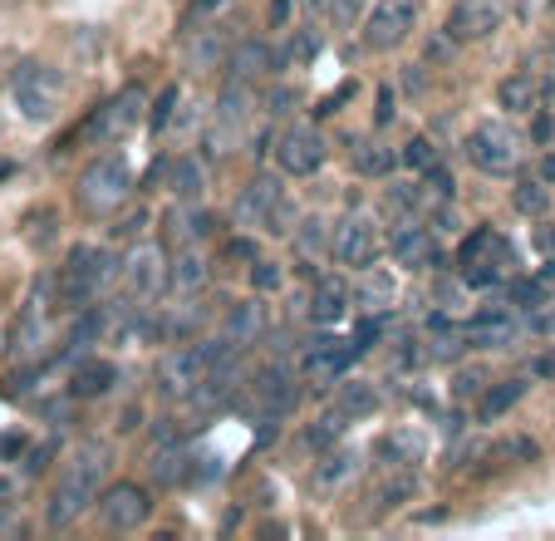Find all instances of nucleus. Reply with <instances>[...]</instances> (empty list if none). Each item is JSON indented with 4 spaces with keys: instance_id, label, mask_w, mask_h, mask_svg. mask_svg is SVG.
<instances>
[{
    "instance_id": "412c9836",
    "label": "nucleus",
    "mask_w": 555,
    "mask_h": 541,
    "mask_svg": "<svg viewBox=\"0 0 555 541\" xmlns=\"http://www.w3.org/2000/svg\"><path fill=\"white\" fill-rule=\"evenodd\" d=\"M256 404L266 409V414H290L295 409V399H300V389H295V379H290V369H261L256 374Z\"/></svg>"
},
{
    "instance_id": "f3484780",
    "label": "nucleus",
    "mask_w": 555,
    "mask_h": 541,
    "mask_svg": "<svg viewBox=\"0 0 555 541\" xmlns=\"http://www.w3.org/2000/svg\"><path fill=\"white\" fill-rule=\"evenodd\" d=\"M280 202H285L280 182L271 178V173H261V178L241 192V202H236V222H241V227H261V232H266V222H271V212H276Z\"/></svg>"
},
{
    "instance_id": "39448f33",
    "label": "nucleus",
    "mask_w": 555,
    "mask_h": 541,
    "mask_svg": "<svg viewBox=\"0 0 555 541\" xmlns=\"http://www.w3.org/2000/svg\"><path fill=\"white\" fill-rule=\"evenodd\" d=\"M521 133L511 128V123H477L472 128V138H467V158L482 168V173H492V178H506L516 163H521Z\"/></svg>"
},
{
    "instance_id": "dca6fc26",
    "label": "nucleus",
    "mask_w": 555,
    "mask_h": 541,
    "mask_svg": "<svg viewBox=\"0 0 555 541\" xmlns=\"http://www.w3.org/2000/svg\"><path fill=\"white\" fill-rule=\"evenodd\" d=\"M354 355H359V350H354L349 340H315L310 355H305V379H310V384H339Z\"/></svg>"
},
{
    "instance_id": "ddd939ff",
    "label": "nucleus",
    "mask_w": 555,
    "mask_h": 541,
    "mask_svg": "<svg viewBox=\"0 0 555 541\" xmlns=\"http://www.w3.org/2000/svg\"><path fill=\"white\" fill-rule=\"evenodd\" d=\"M202 374H207V345H197V350H172V355L158 360V389H163L167 399H187V394H197Z\"/></svg>"
},
{
    "instance_id": "2f4dec72",
    "label": "nucleus",
    "mask_w": 555,
    "mask_h": 541,
    "mask_svg": "<svg viewBox=\"0 0 555 541\" xmlns=\"http://www.w3.org/2000/svg\"><path fill=\"white\" fill-rule=\"evenodd\" d=\"M207 232H212V217H207L202 207L182 202V207L167 212V237L172 241H192V237H207Z\"/></svg>"
},
{
    "instance_id": "1a4fd4ad",
    "label": "nucleus",
    "mask_w": 555,
    "mask_h": 541,
    "mask_svg": "<svg viewBox=\"0 0 555 541\" xmlns=\"http://www.w3.org/2000/svg\"><path fill=\"white\" fill-rule=\"evenodd\" d=\"M334 261L339 266H354V271H364L374 256H379V227H374V217L369 212H349L339 227H334Z\"/></svg>"
},
{
    "instance_id": "7c9ffc66",
    "label": "nucleus",
    "mask_w": 555,
    "mask_h": 541,
    "mask_svg": "<svg viewBox=\"0 0 555 541\" xmlns=\"http://www.w3.org/2000/svg\"><path fill=\"white\" fill-rule=\"evenodd\" d=\"M261 330H266V305L236 301L231 310H226V335H231L236 345H256V340H261Z\"/></svg>"
},
{
    "instance_id": "4d7b16f0",
    "label": "nucleus",
    "mask_w": 555,
    "mask_h": 541,
    "mask_svg": "<svg viewBox=\"0 0 555 541\" xmlns=\"http://www.w3.org/2000/svg\"><path fill=\"white\" fill-rule=\"evenodd\" d=\"M20 448H25V438H15V433H10V438H0V453H5V458H15Z\"/></svg>"
},
{
    "instance_id": "de8ad7c7",
    "label": "nucleus",
    "mask_w": 555,
    "mask_h": 541,
    "mask_svg": "<svg viewBox=\"0 0 555 541\" xmlns=\"http://www.w3.org/2000/svg\"><path fill=\"white\" fill-rule=\"evenodd\" d=\"M482 389H487V369H477V364H472V369H457V384H452L457 399H472V394H482Z\"/></svg>"
},
{
    "instance_id": "9b49d317",
    "label": "nucleus",
    "mask_w": 555,
    "mask_h": 541,
    "mask_svg": "<svg viewBox=\"0 0 555 541\" xmlns=\"http://www.w3.org/2000/svg\"><path fill=\"white\" fill-rule=\"evenodd\" d=\"M413 15H418V0H379L364 20V45L369 50H393L413 30Z\"/></svg>"
},
{
    "instance_id": "5fc2aeb1",
    "label": "nucleus",
    "mask_w": 555,
    "mask_h": 541,
    "mask_svg": "<svg viewBox=\"0 0 555 541\" xmlns=\"http://www.w3.org/2000/svg\"><path fill=\"white\" fill-rule=\"evenodd\" d=\"M50 453H55V448H50V443H45V448H35V453H30V458H25V468H30V473H40V468H45V463H50Z\"/></svg>"
},
{
    "instance_id": "c03bdc74",
    "label": "nucleus",
    "mask_w": 555,
    "mask_h": 541,
    "mask_svg": "<svg viewBox=\"0 0 555 541\" xmlns=\"http://www.w3.org/2000/svg\"><path fill=\"white\" fill-rule=\"evenodd\" d=\"M251 286H256L261 296H271V291H280V286H285V271H280L276 261L256 256V261H251Z\"/></svg>"
},
{
    "instance_id": "4c0bfd02",
    "label": "nucleus",
    "mask_w": 555,
    "mask_h": 541,
    "mask_svg": "<svg viewBox=\"0 0 555 541\" xmlns=\"http://www.w3.org/2000/svg\"><path fill=\"white\" fill-rule=\"evenodd\" d=\"M246 114H251V84H246V79H226L222 99H217V119L231 128V123H241Z\"/></svg>"
},
{
    "instance_id": "4468645a",
    "label": "nucleus",
    "mask_w": 555,
    "mask_h": 541,
    "mask_svg": "<svg viewBox=\"0 0 555 541\" xmlns=\"http://www.w3.org/2000/svg\"><path fill=\"white\" fill-rule=\"evenodd\" d=\"M501 15H506L501 0H457L452 15H447V35H452L457 45H467V40H487V35L501 25Z\"/></svg>"
},
{
    "instance_id": "603ef678",
    "label": "nucleus",
    "mask_w": 555,
    "mask_h": 541,
    "mask_svg": "<svg viewBox=\"0 0 555 541\" xmlns=\"http://www.w3.org/2000/svg\"><path fill=\"white\" fill-rule=\"evenodd\" d=\"M536 251H541V256H555V227H536Z\"/></svg>"
},
{
    "instance_id": "e2e57ef3",
    "label": "nucleus",
    "mask_w": 555,
    "mask_h": 541,
    "mask_svg": "<svg viewBox=\"0 0 555 541\" xmlns=\"http://www.w3.org/2000/svg\"><path fill=\"white\" fill-rule=\"evenodd\" d=\"M0 507H10V482L0 478Z\"/></svg>"
},
{
    "instance_id": "72a5a7b5",
    "label": "nucleus",
    "mask_w": 555,
    "mask_h": 541,
    "mask_svg": "<svg viewBox=\"0 0 555 541\" xmlns=\"http://www.w3.org/2000/svg\"><path fill=\"white\" fill-rule=\"evenodd\" d=\"M384 453L393 458V468H413V463H423L428 438H423V433H413V428H393L389 438H384Z\"/></svg>"
},
{
    "instance_id": "b1692460",
    "label": "nucleus",
    "mask_w": 555,
    "mask_h": 541,
    "mask_svg": "<svg viewBox=\"0 0 555 541\" xmlns=\"http://www.w3.org/2000/svg\"><path fill=\"white\" fill-rule=\"evenodd\" d=\"M354 305H364L369 315H384L398 296V286H393V271H379V266H364L359 276H354Z\"/></svg>"
},
{
    "instance_id": "a19ab883",
    "label": "nucleus",
    "mask_w": 555,
    "mask_h": 541,
    "mask_svg": "<svg viewBox=\"0 0 555 541\" xmlns=\"http://www.w3.org/2000/svg\"><path fill=\"white\" fill-rule=\"evenodd\" d=\"M320 55V35L315 30H300V35H290V45L280 50V64L285 69H300V64H310Z\"/></svg>"
},
{
    "instance_id": "c85d7f7f",
    "label": "nucleus",
    "mask_w": 555,
    "mask_h": 541,
    "mask_svg": "<svg viewBox=\"0 0 555 541\" xmlns=\"http://www.w3.org/2000/svg\"><path fill=\"white\" fill-rule=\"evenodd\" d=\"M467 325H452L447 315H433L428 320V360H457L467 350Z\"/></svg>"
},
{
    "instance_id": "aec40b11",
    "label": "nucleus",
    "mask_w": 555,
    "mask_h": 541,
    "mask_svg": "<svg viewBox=\"0 0 555 541\" xmlns=\"http://www.w3.org/2000/svg\"><path fill=\"white\" fill-rule=\"evenodd\" d=\"M226 69H231V79H246V84H256V79L276 74V69H280V55L271 50V45H266V40H246V45H236V50H231Z\"/></svg>"
},
{
    "instance_id": "c756f323",
    "label": "nucleus",
    "mask_w": 555,
    "mask_h": 541,
    "mask_svg": "<svg viewBox=\"0 0 555 541\" xmlns=\"http://www.w3.org/2000/svg\"><path fill=\"white\" fill-rule=\"evenodd\" d=\"M521 394H526V379H497L492 389H482V404H477V419L482 423H497L506 419L516 404H521Z\"/></svg>"
},
{
    "instance_id": "680f3d73",
    "label": "nucleus",
    "mask_w": 555,
    "mask_h": 541,
    "mask_svg": "<svg viewBox=\"0 0 555 541\" xmlns=\"http://www.w3.org/2000/svg\"><path fill=\"white\" fill-rule=\"evenodd\" d=\"M217 5H226V0H197V5H192V20H197V15H207V10H217Z\"/></svg>"
},
{
    "instance_id": "052dcab7",
    "label": "nucleus",
    "mask_w": 555,
    "mask_h": 541,
    "mask_svg": "<svg viewBox=\"0 0 555 541\" xmlns=\"http://www.w3.org/2000/svg\"><path fill=\"white\" fill-rule=\"evenodd\" d=\"M300 5H305V15H325L330 10V0H300Z\"/></svg>"
},
{
    "instance_id": "393cba45",
    "label": "nucleus",
    "mask_w": 555,
    "mask_h": 541,
    "mask_svg": "<svg viewBox=\"0 0 555 541\" xmlns=\"http://www.w3.org/2000/svg\"><path fill=\"white\" fill-rule=\"evenodd\" d=\"M349 286L339 281V276H325V281H315V291H310V320L315 325H334V320H344V310H349Z\"/></svg>"
},
{
    "instance_id": "a211bd4d",
    "label": "nucleus",
    "mask_w": 555,
    "mask_h": 541,
    "mask_svg": "<svg viewBox=\"0 0 555 541\" xmlns=\"http://www.w3.org/2000/svg\"><path fill=\"white\" fill-rule=\"evenodd\" d=\"M516 335H521V325H516V315L501 310V305H487V310L472 315V325H467V340L482 345V350H506V345H516Z\"/></svg>"
},
{
    "instance_id": "58836bf2",
    "label": "nucleus",
    "mask_w": 555,
    "mask_h": 541,
    "mask_svg": "<svg viewBox=\"0 0 555 541\" xmlns=\"http://www.w3.org/2000/svg\"><path fill=\"white\" fill-rule=\"evenodd\" d=\"M511 202H516V212L541 217V212L551 207V187H546L541 178H521V182H516V192H511Z\"/></svg>"
},
{
    "instance_id": "e433bc0d",
    "label": "nucleus",
    "mask_w": 555,
    "mask_h": 541,
    "mask_svg": "<svg viewBox=\"0 0 555 541\" xmlns=\"http://www.w3.org/2000/svg\"><path fill=\"white\" fill-rule=\"evenodd\" d=\"M167 187H172L182 202H197V197H202V187H207V173H202L192 158H177V163L167 168Z\"/></svg>"
},
{
    "instance_id": "9d476101",
    "label": "nucleus",
    "mask_w": 555,
    "mask_h": 541,
    "mask_svg": "<svg viewBox=\"0 0 555 541\" xmlns=\"http://www.w3.org/2000/svg\"><path fill=\"white\" fill-rule=\"evenodd\" d=\"M276 163L290 173V178H310V173H320V163H325V138H320L310 123L285 128V133L276 138Z\"/></svg>"
},
{
    "instance_id": "ea45409f",
    "label": "nucleus",
    "mask_w": 555,
    "mask_h": 541,
    "mask_svg": "<svg viewBox=\"0 0 555 541\" xmlns=\"http://www.w3.org/2000/svg\"><path fill=\"white\" fill-rule=\"evenodd\" d=\"M344 423H349V414H344V409H330L325 419H315L305 428V443H310V448H334L339 433H344Z\"/></svg>"
},
{
    "instance_id": "a18cd8bd",
    "label": "nucleus",
    "mask_w": 555,
    "mask_h": 541,
    "mask_svg": "<svg viewBox=\"0 0 555 541\" xmlns=\"http://www.w3.org/2000/svg\"><path fill=\"white\" fill-rule=\"evenodd\" d=\"M536 335H555V286H551V296H541V301L531 305V320H526Z\"/></svg>"
},
{
    "instance_id": "6e6552de",
    "label": "nucleus",
    "mask_w": 555,
    "mask_h": 541,
    "mask_svg": "<svg viewBox=\"0 0 555 541\" xmlns=\"http://www.w3.org/2000/svg\"><path fill=\"white\" fill-rule=\"evenodd\" d=\"M99 522L109 527V532H138L148 517H153V502H148V492L138 487V482H113L99 492Z\"/></svg>"
},
{
    "instance_id": "473e14b6",
    "label": "nucleus",
    "mask_w": 555,
    "mask_h": 541,
    "mask_svg": "<svg viewBox=\"0 0 555 541\" xmlns=\"http://www.w3.org/2000/svg\"><path fill=\"white\" fill-rule=\"evenodd\" d=\"M541 84L531 79V74H511L506 84H501V109H511V114H531L536 104H541Z\"/></svg>"
},
{
    "instance_id": "bb28decb",
    "label": "nucleus",
    "mask_w": 555,
    "mask_h": 541,
    "mask_svg": "<svg viewBox=\"0 0 555 541\" xmlns=\"http://www.w3.org/2000/svg\"><path fill=\"white\" fill-rule=\"evenodd\" d=\"M349 158H354V173L359 178H389L393 163H398V153H393L384 138H354V148H349Z\"/></svg>"
},
{
    "instance_id": "f704fd0d",
    "label": "nucleus",
    "mask_w": 555,
    "mask_h": 541,
    "mask_svg": "<svg viewBox=\"0 0 555 541\" xmlns=\"http://www.w3.org/2000/svg\"><path fill=\"white\" fill-rule=\"evenodd\" d=\"M334 246V232L325 217H305L300 222V232H295V251H300V261H320L325 251Z\"/></svg>"
},
{
    "instance_id": "09e8293b",
    "label": "nucleus",
    "mask_w": 555,
    "mask_h": 541,
    "mask_svg": "<svg viewBox=\"0 0 555 541\" xmlns=\"http://www.w3.org/2000/svg\"><path fill=\"white\" fill-rule=\"evenodd\" d=\"M177 99H182V94H177V84H167L163 94H158V104L148 109V119H153V128H167V123H172V109H177Z\"/></svg>"
},
{
    "instance_id": "20e7f679",
    "label": "nucleus",
    "mask_w": 555,
    "mask_h": 541,
    "mask_svg": "<svg viewBox=\"0 0 555 541\" xmlns=\"http://www.w3.org/2000/svg\"><path fill=\"white\" fill-rule=\"evenodd\" d=\"M113 276V256L99 246H74L64 271H59V301L64 305H89L99 296V286Z\"/></svg>"
},
{
    "instance_id": "cd10ccee",
    "label": "nucleus",
    "mask_w": 555,
    "mask_h": 541,
    "mask_svg": "<svg viewBox=\"0 0 555 541\" xmlns=\"http://www.w3.org/2000/svg\"><path fill=\"white\" fill-rule=\"evenodd\" d=\"M148 478L158 482V487H177V482L187 478V448H182L177 438L153 443V453H148Z\"/></svg>"
},
{
    "instance_id": "4be33fe9",
    "label": "nucleus",
    "mask_w": 555,
    "mask_h": 541,
    "mask_svg": "<svg viewBox=\"0 0 555 541\" xmlns=\"http://www.w3.org/2000/svg\"><path fill=\"white\" fill-rule=\"evenodd\" d=\"M113 384H118V364L94 360V355L74 360V374H69V394L74 399H99V394H109Z\"/></svg>"
},
{
    "instance_id": "f8f14e48",
    "label": "nucleus",
    "mask_w": 555,
    "mask_h": 541,
    "mask_svg": "<svg viewBox=\"0 0 555 541\" xmlns=\"http://www.w3.org/2000/svg\"><path fill=\"white\" fill-rule=\"evenodd\" d=\"M123 286H128V296H138V301H153L167 286V256L153 241H143V246L128 251V261H123Z\"/></svg>"
},
{
    "instance_id": "37998d69",
    "label": "nucleus",
    "mask_w": 555,
    "mask_h": 541,
    "mask_svg": "<svg viewBox=\"0 0 555 541\" xmlns=\"http://www.w3.org/2000/svg\"><path fill=\"white\" fill-rule=\"evenodd\" d=\"M413 487H418V482L408 478V473H403V478H393V482H379V487H374V512H384V507H398L403 497H413Z\"/></svg>"
},
{
    "instance_id": "3c124183",
    "label": "nucleus",
    "mask_w": 555,
    "mask_h": 541,
    "mask_svg": "<svg viewBox=\"0 0 555 541\" xmlns=\"http://www.w3.org/2000/svg\"><path fill=\"white\" fill-rule=\"evenodd\" d=\"M349 94H354V84H339L330 99H320V109H315V114H320V119H325V114H339V104H344Z\"/></svg>"
},
{
    "instance_id": "c9c22d12",
    "label": "nucleus",
    "mask_w": 555,
    "mask_h": 541,
    "mask_svg": "<svg viewBox=\"0 0 555 541\" xmlns=\"http://www.w3.org/2000/svg\"><path fill=\"white\" fill-rule=\"evenodd\" d=\"M334 409H344L349 419H374V414H379V394H374V384L354 379V384H344V389H339Z\"/></svg>"
},
{
    "instance_id": "0e129e2a",
    "label": "nucleus",
    "mask_w": 555,
    "mask_h": 541,
    "mask_svg": "<svg viewBox=\"0 0 555 541\" xmlns=\"http://www.w3.org/2000/svg\"><path fill=\"white\" fill-rule=\"evenodd\" d=\"M0 532H10V517H5V507H0Z\"/></svg>"
},
{
    "instance_id": "49530a36",
    "label": "nucleus",
    "mask_w": 555,
    "mask_h": 541,
    "mask_svg": "<svg viewBox=\"0 0 555 541\" xmlns=\"http://www.w3.org/2000/svg\"><path fill=\"white\" fill-rule=\"evenodd\" d=\"M541 296H546V281H511V286H506V301L521 305V310H531Z\"/></svg>"
},
{
    "instance_id": "0eeeda50",
    "label": "nucleus",
    "mask_w": 555,
    "mask_h": 541,
    "mask_svg": "<svg viewBox=\"0 0 555 541\" xmlns=\"http://www.w3.org/2000/svg\"><path fill=\"white\" fill-rule=\"evenodd\" d=\"M10 89H15V104L25 109V119H50L59 109L64 79H59L50 64H20L15 79H10Z\"/></svg>"
},
{
    "instance_id": "79ce46f5",
    "label": "nucleus",
    "mask_w": 555,
    "mask_h": 541,
    "mask_svg": "<svg viewBox=\"0 0 555 541\" xmlns=\"http://www.w3.org/2000/svg\"><path fill=\"white\" fill-rule=\"evenodd\" d=\"M403 163H408V168H418V173H433V168L443 163V153H438V143H433V138H408Z\"/></svg>"
},
{
    "instance_id": "7ed1b4c3",
    "label": "nucleus",
    "mask_w": 555,
    "mask_h": 541,
    "mask_svg": "<svg viewBox=\"0 0 555 541\" xmlns=\"http://www.w3.org/2000/svg\"><path fill=\"white\" fill-rule=\"evenodd\" d=\"M457 266H462V286H477V291H487V286H497L501 276L516 266V246L501 237L497 227H477L472 237L462 241V251H457Z\"/></svg>"
},
{
    "instance_id": "f257e3e1",
    "label": "nucleus",
    "mask_w": 555,
    "mask_h": 541,
    "mask_svg": "<svg viewBox=\"0 0 555 541\" xmlns=\"http://www.w3.org/2000/svg\"><path fill=\"white\" fill-rule=\"evenodd\" d=\"M109 463H113L109 443H79V453L64 463L55 492H50V507H45V522H50L55 532L74 527V522H79V517L99 502L104 478H109Z\"/></svg>"
},
{
    "instance_id": "5701e85b",
    "label": "nucleus",
    "mask_w": 555,
    "mask_h": 541,
    "mask_svg": "<svg viewBox=\"0 0 555 541\" xmlns=\"http://www.w3.org/2000/svg\"><path fill=\"white\" fill-rule=\"evenodd\" d=\"M393 261L398 266H418V271H428V266H443V256H438V246L433 237L423 232V227H398L393 232Z\"/></svg>"
},
{
    "instance_id": "8fccbe9b",
    "label": "nucleus",
    "mask_w": 555,
    "mask_h": 541,
    "mask_svg": "<svg viewBox=\"0 0 555 541\" xmlns=\"http://www.w3.org/2000/svg\"><path fill=\"white\" fill-rule=\"evenodd\" d=\"M423 202V192L413 187V182H393L389 187V207H398V212H408V207H418Z\"/></svg>"
},
{
    "instance_id": "6ab92c4d",
    "label": "nucleus",
    "mask_w": 555,
    "mask_h": 541,
    "mask_svg": "<svg viewBox=\"0 0 555 541\" xmlns=\"http://www.w3.org/2000/svg\"><path fill=\"white\" fill-rule=\"evenodd\" d=\"M45 310L50 305L40 301V296H30V305L15 315V330H10V355L15 360H35V350L45 340Z\"/></svg>"
},
{
    "instance_id": "864d4df0",
    "label": "nucleus",
    "mask_w": 555,
    "mask_h": 541,
    "mask_svg": "<svg viewBox=\"0 0 555 541\" xmlns=\"http://www.w3.org/2000/svg\"><path fill=\"white\" fill-rule=\"evenodd\" d=\"M536 178L555 182V153H541V158H536Z\"/></svg>"
},
{
    "instance_id": "a878e982",
    "label": "nucleus",
    "mask_w": 555,
    "mask_h": 541,
    "mask_svg": "<svg viewBox=\"0 0 555 541\" xmlns=\"http://www.w3.org/2000/svg\"><path fill=\"white\" fill-rule=\"evenodd\" d=\"M207 256H197L192 246H182L177 256H172V266H167V286L177 291V296H197L202 286H207Z\"/></svg>"
},
{
    "instance_id": "423d86ee",
    "label": "nucleus",
    "mask_w": 555,
    "mask_h": 541,
    "mask_svg": "<svg viewBox=\"0 0 555 541\" xmlns=\"http://www.w3.org/2000/svg\"><path fill=\"white\" fill-rule=\"evenodd\" d=\"M143 89H123L118 99H109V104H99L94 114H89V123L79 128V143H89V148H104V143H118L123 133H133L138 128V119H143Z\"/></svg>"
},
{
    "instance_id": "13d9d810",
    "label": "nucleus",
    "mask_w": 555,
    "mask_h": 541,
    "mask_svg": "<svg viewBox=\"0 0 555 541\" xmlns=\"http://www.w3.org/2000/svg\"><path fill=\"white\" fill-rule=\"evenodd\" d=\"M536 374H546V379H555V350H551V355H541V360H536Z\"/></svg>"
},
{
    "instance_id": "bf43d9fd",
    "label": "nucleus",
    "mask_w": 555,
    "mask_h": 541,
    "mask_svg": "<svg viewBox=\"0 0 555 541\" xmlns=\"http://www.w3.org/2000/svg\"><path fill=\"white\" fill-rule=\"evenodd\" d=\"M271 20H276V25L290 20V0H276V5H271Z\"/></svg>"
},
{
    "instance_id": "2eb2a0df",
    "label": "nucleus",
    "mask_w": 555,
    "mask_h": 541,
    "mask_svg": "<svg viewBox=\"0 0 555 541\" xmlns=\"http://www.w3.org/2000/svg\"><path fill=\"white\" fill-rule=\"evenodd\" d=\"M359 473H364V453H359V448H330V453L315 463V497L349 492Z\"/></svg>"
},
{
    "instance_id": "f03ea898",
    "label": "nucleus",
    "mask_w": 555,
    "mask_h": 541,
    "mask_svg": "<svg viewBox=\"0 0 555 541\" xmlns=\"http://www.w3.org/2000/svg\"><path fill=\"white\" fill-rule=\"evenodd\" d=\"M128 192H133L128 163H123L118 153H104V158H94V163L79 173L74 202H79L89 217H109V212H118V207L128 202Z\"/></svg>"
},
{
    "instance_id": "6e6d98bb",
    "label": "nucleus",
    "mask_w": 555,
    "mask_h": 541,
    "mask_svg": "<svg viewBox=\"0 0 555 541\" xmlns=\"http://www.w3.org/2000/svg\"><path fill=\"white\" fill-rule=\"evenodd\" d=\"M389 119H393V89L384 84V89H379V123H389Z\"/></svg>"
}]
</instances>
